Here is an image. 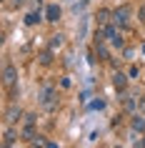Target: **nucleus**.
Wrapping results in <instances>:
<instances>
[{"mask_svg": "<svg viewBox=\"0 0 145 148\" xmlns=\"http://www.w3.org/2000/svg\"><path fill=\"white\" fill-rule=\"evenodd\" d=\"M138 101H140L138 95H128L125 90H123V106H125L128 113H135V110H138Z\"/></svg>", "mask_w": 145, "mask_h": 148, "instance_id": "obj_5", "label": "nucleus"}, {"mask_svg": "<svg viewBox=\"0 0 145 148\" xmlns=\"http://www.w3.org/2000/svg\"><path fill=\"white\" fill-rule=\"evenodd\" d=\"M38 60L43 63V65H50V63H53V48H50V50H43V53L38 55Z\"/></svg>", "mask_w": 145, "mask_h": 148, "instance_id": "obj_12", "label": "nucleus"}, {"mask_svg": "<svg viewBox=\"0 0 145 148\" xmlns=\"http://www.w3.org/2000/svg\"><path fill=\"white\" fill-rule=\"evenodd\" d=\"M3 3H5V0H3Z\"/></svg>", "mask_w": 145, "mask_h": 148, "instance_id": "obj_23", "label": "nucleus"}, {"mask_svg": "<svg viewBox=\"0 0 145 148\" xmlns=\"http://www.w3.org/2000/svg\"><path fill=\"white\" fill-rule=\"evenodd\" d=\"M95 20H98V25H103V28H105V25L113 23V13H110L108 8H100L98 13H95Z\"/></svg>", "mask_w": 145, "mask_h": 148, "instance_id": "obj_7", "label": "nucleus"}, {"mask_svg": "<svg viewBox=\"0 0 145 148\" xmlns=\"http://www.w3.org/2000/svg\"><path fill=\"white\" fill-rule=\"evenodd\" d=\"M63 43H65V35H63V33H55V35H50V48H53V50L63 48Z\"/></svg>", "mask_w": 145, "mask_h": 148, "instance_id": "obj_10", "label": "nucleus"}, {"mask_svg": "<svg viewBox=\"0 0 145 148\" xmlns=\"http://www.w3.org/2000/svg\"><path fill=\"white\" fill-rule=\"evenodd\" d=\"M130 125H133V131H140V133L145 131V121H143V118H133Z\"/></svg>", "mask_w": 145, "mask_h": 148, "instance_id": "obj_15", "label": "nucleus"}, {"mask_svg": "<svg viewBox=\"0 0 145 148\" xmlns=\"http://www.w3.org/2000/svg\"><path fill=\"white\" fill-rule=\"evenodd\" d=\"M20 116H23V110L18 108V106H8L5 108V116H3V121H5V125H13L20 121Z\"/></svg>", "mask_w": 145, "mask_h": 148, "instance_id": "obj_4", "label": "nucleus"}, {"mask_svg": "<svg viewBox=\"0 0 145 148\" xmlns=\"http://www.w3.org/2000/svg\"><path fill=\"white\" fill-rule=\"evenodd\" d=\"M40 106L45 110H55L58 108V90H55L53 86H45L43 90H40Z\"/></svg>", "mask_w": 145, "mask_h": 148, "instance_id": "obj_1", "label": "nucleus"}, {"mask_svg": "<svg viewBox=\"0 0 145 148\" xmlns=\"http://www.w3.org/2000/svg\"><path fill=\"white\" fill-rule=\"evenodd\" d=\"M113 86L123 93V90H125V86H128V75H125V73H120V70H115V73H113Z\"/></svg>", "mask_w": 145, "mask_h": 148, "instance_id": "obj_8", "label": "nucleus"}, {"mask_svg": "<svg viewBox=\"0 0 145 148\" xmlns=\"http://www.w3.org/2000/svg\"><path fill=\"white\" fill-rule=\"evenodd\" d=\"M60 15H63V10H60V5H48L45 8V20H50V23H58L60 20Z\"/></svg>", "mask_w": 145, "mask_h": 148, "instance_id": "obj_6", "label": "nucleus"}, {"mask_svg": "<svg viewBox=\"0 0 145 148\" xmlns=\"http://www.w3.org/2000/svg\"><path fill=\"white\" fill-rule=\"evenodd\" d=\"M40 23V13H28L25 15V25H38Z\"/></svg>", "mask_w": 145, "mask_h": 148, "instance_id": "obj_14", "label": "nucleus"}, {"mask_svg": "<svg viewBox=\"0 0 145 148\" xmlns=\"http://www.w3.org/2000/svg\"><path fill=\"white\" fill-rule=\"evenodd\" d=\"M15 83H18V68L13 63H5V65H3V86L5 88H15Z\"/></svg>", "mask_w": 145, "mask_h": 148, "instance_id": "obj_3", "label": "nucleus"}, {"mask_svg": "<svg viewBox=\"0 0 145 148\" xmlns=\"http://www.w3.org/2000/svg\"><path fill=\"white\" fill-rule=\"evenodd\" d=\"M25 125H35V113H25Z\"/></svg>", "mask_w": 145, "mask_h": 148, "instance_id": "obj_17", "label": "nucleus"}, {"mask_svg": "<svg viewBox=\"0 0 145 148\" xmlns=\"http://www.w3.org/2000/svg\"><path fill=\"white\" fill-rule=\"evenodd\" d=\"M35 136H38V133H35V125H25L23 128V138L25 140H33Z\"/></svg>", "mask_w": 145, "mask_h": 148, "instance_id": "obj_13", "label": "nucleus"}, {"mask_svg": "<svg viewBox=\"0 0 145 148\" xmlns=\"http://www.w3.org/2000/svg\"><path fill=\"white\" fill-rule=\"evenodd\" d=\"M138 20L145 23V5H140V10H138Z\"/></svg>", "mask_w": 145, "mask_h": 148, "instance_id": "obj_19", "label": "nucleus"}, {"mask_svg": "<svg viewBox=\"0 0 145 148\" xmlns=\"http://www.w3.org/2000/svg\"><path fill=\"white\" fill-rule=\"evenodd\" d=\"M143 146H145V138H143Z\"/></svg>", "mask_w": 145, "mask_h": 148, "instance_id": "obj_22", "label": "nucleus"}, {"mask_svg": "<svg viewBox=\"0 0 145 148\" xmlns=\"http://www.w3.org/2000/svg\"><path fill=\"white\" fill-rule=\"evenodd\" d=\"M93 50L100 55V60H110V58H108V48H105L103 40H95V43H93Z\"/></svg>", "mask_w": 145, "mask_h": 148, "instance_id": "obj_9", "label": "nucleus"}, {"mask_svg": "<svg viewBox=\"0 0 145 148\" xmlns=\"http://www.w3.org/2000/svg\"><path fill=\"white\" fill-rule=\"evenodd\" d=\"M90 108H93V110H103V108H105V101H100V98H98V101L90 103Z\"/></svg>", "mask_w": 145, "mask_h": 148, "instance_id": "obj_16", "label": "nucleus"}, {"mask_svg": "<svg viewBox=\"0 0 145 148\" xmlns=\"http://www.w3.org/2000/svg\"><path fill=\"white\" fill-rule=\"evenodd\" d=\"M138 73H140V70H138V65H133V68L128 70V75H130V78H138Z\"/></svg>", "mask_w": 145, "mask_h": 148, "instance_id": "obj_21", "label": "nucleus"}, {"mask_svg": "<svg viewBox=\"0 0 145 148\" xmlns=\"http://www.w3.org/2000/svg\"><path fill=\"white\" fill-rule=\"evenodd\" d=\"M138 110L145 113V95H140V101H138Z\"/></svg>", "mask_w": 145, "mask_h": 148, "instance_id": "obj_20", "label": "nucleus"}, {"mask_svg": "<svg viewBox=\"0 0 145 148\" xmlns=\"http://www.w3.org/2000/svg\"><path fill=\"white\" fill-rule=\"evenodd\" d=\"M20 5H23V0H8V8L10 10H18Z\"/></svg>", "mask_w": 145, "mask_h": 148, "instance_id": "obj_18", "label": "nucleus"}, {"mask_svg": "<svg viewBox=\"0 0 145 148\" xmlns=\"http://www.w3.org/2000/svg\"><path fill=\"white\" fill-rule=\"evenodd\" d=\"M130 15H133V8H130V5H120V8L113 13V23L118 25V28H125V25H130Z\"/></svg>", "mask_w": 145, "mask_h": 148, "instance_id": "obj_2", "label": "nucleus"}, {"mask_svg": "<svg viewBox=\"0 0 145 148\" xmlns=\"http://www.w3.org/2000/svg\"><path fill=\"white\" fill-rule=\"evenodd\" d=\"M15 138H18V136H15V133H13V131H10V128H8V131L3 133V146H5V148L15 146Z\"/></svg>", "mask_w": 145, "mask_h": 148, "instance_id": "obj_11", "label": "nucleus"}]
</instances>
